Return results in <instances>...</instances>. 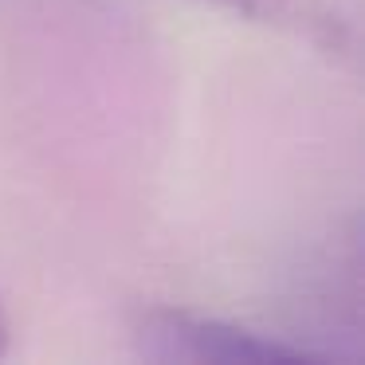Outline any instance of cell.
<instances>
[{
	"mask_svg": "<svg viewBox=\"0 0 365 365\" xmlns=\"http://www.w3.org/2000/svg\"><path fill=\"white\" fill-rule=\"evenodd\" d=\"M9 334H12V322H9V310H4V302H0V354L9 349Z\"/></svg>",
	"mask_w": 365,
	"mask_h": 365,
	"instance_id": "cell-3",
	"label": "cell"
},
{
	"mask_svg": "<svg viewBox=\"0 0 365 365\" xmlns=\"http://www.w3.org/2000/svg\"><path fill=\"white\" fill-rule=\"evenodd\" d=\"M208 4L228 9L244 20H255V24L294 32L302 40L318 43V48L341 51V43H346V32H341L338 16H330L322 9V0H208Z\"/></svg>",
	"mask_w": 365,
	"mask_h": 365,
	"instance_id": "cell-2",
	"label": "cell"
},
{
	"mask_svg": "<svg viewBox=\"0 0 365 365\" xmlns=\"http://www.w3.org/2000/svg\"><path fill=\"white\" fill-rule=\"evenodd\" d=\"M134 349L161 365H267V361H314L307 346L255 334L216 314L185 307H145L130 326Z\"/></svg>",
	"mask_w": 365,
	"mask_h": 365,
	"instance_id": "cell-1",
	"label": "cell"
}]
</instances>
